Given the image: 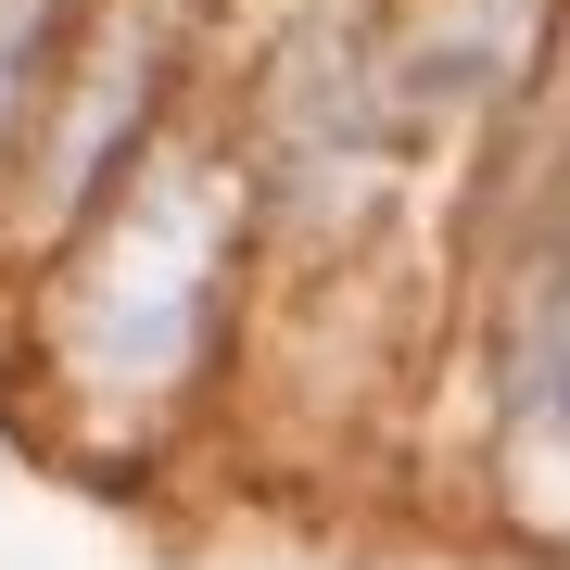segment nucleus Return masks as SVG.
<instances>
[{
	"label": "nucleus",
	"mask_w": 570,
	"mask_h": 570,
	"mask_svg": "<svg viewBox=\"0 0 570 570\" xmlns=\"http://www.w3.org/2000/svg\"><path fill=\"white\" fill-rule=\"evenodd\" d=\"M216 266H228V178L216 165H140L63 279V367L89 406H140V393L190 381Z\"/></svg>",
	"instance_id": "nucleus-1"
},
{
	"label": "nucleus",
	"mask_w": 570,
	"mask_h": 570,
	"mask_svg": "<svg viewBox=\"0 0 570 570\" xmlns=\"http://www.w3.org/2000/svg\"><path fill=\"white\" fill-rule=\"evenodd\" d=\"M508 494L532 520H570V204L520 266L508 305Z\"/></svg>",
	"instance_id": "nucleus-2"
},
{
	"label": "nucleus",
	"mask_w": 570,
	"mask_h": 570,
	"mask_svg": "<svg viewBox=\"0 0 570 570\" xmlns=\"http://www.w3.org/2000/svg\"><path fill=\"white\" fill-rule=\"evenodd\" d=\"M153 115V13H115L77 63V102H63V153H51V204H89V178L115 165V140Z\"/></svg>",
	"instance_id": "nucleus-3"
},
{
	"label": "nucleus",
	"mask_w": 570,
	"mask_h": 570,
	"mask_svg": "<svg viewBox=\"0 0 570 570\" xmlns=\"http://www.w3.org/2000/svg\"><path fill=\"white\" fill-rule=\"evenodd\" d=\"M39 39H51V0H0V140L26 115V77H39Z\"/></svg>",
	"instance_id": "nucleus-4"
}]
</instances>
